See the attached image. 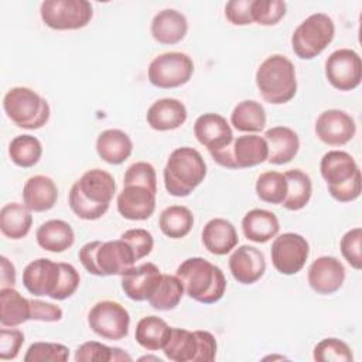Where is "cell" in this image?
<instances>
[{"instance_id":"1","label":"cell","mask_w":362,"mask_h":362,"mask_svg":"<svg viewBox=\"0 0 362 362\" xmlns=\"http://www.w3.org/2000/svg\"><path fill=\"white\" fill-rule=\"evenodd\" d=\"M79 283L81 276L72 264L47 257L33 260L23 272V284L30 294L47 296L57 301L69 298L78 290Z\"/></svg>"},{"instance_id":"2","label":"cell","mask_w":362,"mask_h":362,"mask_svg":"<svg viewBox=\"0 0 362 362\" xmlns=\"http://www.w3.org/2000/svg\"><path fill=\"white\" fill-rule=\"evenodd\" d=\"M115 192L116 182L112 174L100 168L88 170L71 187L69 208L83 221H96L107 212Z\"/></svg>"},{"instance_id":"3","label":"cell","mask_w":362,"mask_h":362,"mask_svg":"<svg viewBox=\"0 0 362 362\" xmlns=\"http://www.w3.org/2000/svg\"><path fill=\"white\" fill-rule=\"evenodd\" d=\"M175 276L184 286V293L201 303H218L226 290V279L223 272L204 257L185 259L175 272Z\"/></svg>"},{"instance_id":"4","label":"cell","mask_w":362,"mask_h":362,"mask_svg":"<svg viewBox=\"0 0 362 362\" xmlns=\"http://www.w3.org/2000/svg\"><path fill=\"white\" fill-rule=\"evenodd\" d=\"M320 173L329 195L338 202H352L362 191L361 170L355 158L342 150L325 153L320 161Z\"/></svg>"},{"instance_id":"5","label":"cell","mask_w":362,"mask_h":362,"mask_svg":"<svg viewBox=\"0 0 362 362\" xmlns=\"http://www.w3.org/2000/svg\"><path fill=\"white\" fill-rule=\"evenodd\" d=\"M78 256L83 269L99 277L122 276L137 262L132 247L122 239L88 242L79 249Z\"/></svg>"},{"instance_id":"6","label":"cell","mask_w":362,"mask_h":362,"mask_svg":"<svg viewBox=\"0 0 362 362\" xmlns=\"http://www.w3.org/2000/svg\"><path fill=\"white\" fill-rule=\"evenodd\" d=\"M206 164L201 153L192 147L175 148L164 167L163 178L173 197H188L205 178Z\"/></svg>"},{"instance_id":"7","label":"cell","mask_w":362,"mask_h":362,"mask_svg":"<svg viewBox=\"0 0 362 362\" xmlns=\"http://www.w3.org/2000/svg\"><path fill=\"white\" fill-rule=\"evenodd\" d=\"M256 86L262 98L272 105L290 102L297 93V78L293 62L281 55L267 57L256 71Z\"/></svg>"},{"instance_id":"8","label":"cell","mask_w":362,"mask_h":362,"mask_svg":"<svg viewBox=\"0 0 362 362\" xmlns=\"http://www.w3.org/2000/svg\"><path fill=\"white\" fill-rule=\"evenodd\" d=\"M3 109L16 126L27 130L41 129L51 115L48 102L25 86L11 88L3 98Z\"/></svg>"},{"instance_id":"9","label":"cell","mask_w":362,"mask_h":362,"mask_svg":"<svg viewBox=\"0 0 362 362\" xmlns=\"http://www.w3.org/2000/svg\"><path fill=\"white\" fill-rule=\"evenodd\" d=\"M163 352L174 362H211L216 356V339L209 331L171 328Z\"/></svg>"},{"instance_id":"10","label":"cell","mask_w":362,"mask_h":362,"mask_svg":"<svg viewBox=\"0 0 362 362\" xmlns=\"http://www.w3.org/2000/svg\"><path fill=\"white\" fill-rule=\"evenodd\" d=\"M335 24L325 13H314L298 24L291 35V48L300 59L318 57L334 40Z\"/></svg>"},{"instance_id":"11","label":"cell","mask_w":362,"mask_h":362,"mask_svg":"<svg viewBox=\"0 0 362 362\" xmlns=\"http://www.w3.org/2000/svg\"><path fill=\"white\" fill-rule=\"evenodd\" d=\"M40 16L52 30H79L90 23L93 7L86 0H45L41 3Z\"/></svg>"},{"instance_id":"12","label":"cell","mask_w":362,"mask_h":362,"mask_svg":"<svg viewBox=\"0 0 362 362\" xmlns=\"http://www.w3.org/2000/svg\"><path fill=\"white\" fill-rule=\"evenodd\" d=\"M194 74L192 59L178 51L157 55L148 65L147 76L151 85L160 89H173L185 85Z\"/></svg>"},{"instance_id":"13","label":"cell","mask_w":362,"mask_h":362,"mask_svg":"<svg viewBox=\"0 0 362 362\" xmlns=\"http://www.w3.org/2000/svg\"><path fill=\"white\" fill-rule=\"evenodd\" d=\"M88 324L96 335L109 341H119L129 334L130 315L122 304L103 300L89 310Z\"/></svg>"},{"instance_id":"14","label":"cell","mask_w":362,"mask_h":362,"mask_svg":"<svg viewBox=\"0 0 362 362\" xmlns=\"http://www.w3.org/2000/svg\"><path fill=\"white\" fill-rule=\"evenodd\" d=\"M310 255L307 239L294 232H286L274 238L270 247L273 267L286 276L298 273Z\"/></svg>"},{"instance_id":"15","label":"cell","mask_w":362,"mask_h":362,"mask_svg":"<svg viewBox=\"0 0 362 362\" xmlns=\"http://www.w3.org/2000/svg\"><path fill=\"white\" fill-rule=\"evenodd\" d=\"M325 76L338 90L346 92L359 86L362 79V61L356 51L339 48L325 61Z\"/></svg>"},{"instance_id":"16","label":"cell","mask_w":362,"mask_h":362,"mask_svg":"<svg viewBox=\"0 0 362 362\" xmlns=\"http://www.w3.org/2000/svg\"><path fill=\"white\" fill-rule=\"evenodd\" d=\"M197 140L206 147L211 157H215L229 148L235 140L228 120L218 113H204L194 123Z\"/></svg>"},{"instance_id":"17","label":"cell","mask_w":362,"mask_h":362,"mask_svg":"<svg viewBox=\"0 0 362 362\" xmlns=\"http://www.w3.org/2000/svg\"><path fill=\"white\" fill-rule=\"evenodd\" d=\"M355 133V120L344 110L328 109L317 117L315 134L328 146H344L354 139Z\"/></svg>"},{"instance_id":"18","label":"cell","mask_w":362,"mask_h":362,"mask_svg":"<svg viewBox=\"0 0 362 362\" xmlns=\"http://www.w3.org/2000/svg\"><path fill=\"white\" fill-rule=\"evenodd\" d=\"M307 279L317 294H334L345 281V267L334 256H320L310 264Z\"/></svg>"},{"instance_id":"19","label":"cell","mask_w":362,"mask_h":362,"mask_svg":"<svg viewBox=\"0 0 362 362\" xmlns=\"http://www.w3.org/2000/svg\"><path fill=\"white\" fill-rule=\"evenodd\" d=\"M116 205L124 219L146 221L156 211V192L141 185H123Z\"/></svg>"},{"instance_id":"20","label":"cell","mask_w":362,"mask_h":362,"mask_svg":"<svg viewBox=\"0 0 362 362\" xmlns=\"http://www.w3.org/2000/svg\"><path fill=\"white\" fill-rule=\"evenodd\" d=\"M229 270L238 283L253 284L260 280L266 272L264 255L255 246L242 245L232 252Z\"/></svg>"},{"instance_id":"21","label":"cell","mask_w":362,"mask_h":362,"mask_svg":"<svg viewBox=\"0 0 362 362\" xmlns=\"http://www.w3.org/2000/svg\"><path fill=\"white\" fill-rule=\"evenodd\" d=\"M160 269L151 263L130 267L122 274V290L133 301H146L161 279Z\"/></svg>"},{"instance_id":"22","label":"cell","mask_w":362,"mask_h":362,"mask_svg":"<svg viewBox=\"0 0 362 362\" xmlns=\"http://www.w3.org/2000/svg\"><path fill=\"white\" fill-rule=\"evenodd\" d=\"M269 157V147L264 137L257 134H243L233 140L230 147L232 170L256 167Z\"/></svg>"},{"instance_id":"23","label":"cell","mask_w":362,"mask_h":362,"mask_svg":"<svg viewBox=\"0 0 362 362\" xmlns=\"http://www.w3.org/2000/svg\"><path fill=\"white\" fill-rule=\"evenodd\" d=\"M185 105L175 98H163L156 100L147 110L146 120L157 132L175 130L187 120Z\"/></svg>"},{"instance_id":"24","label":"cell","mask_w":362,"mask_h":362,"mask_svg":"<svg viewBox=\"0 0 362 362\" xmlns=\"http://www.w3.org/2000/svg\"><path fill=\"white\" fill-rule=\"evenodd\" d=\"M269 147L267 163L283 165L290 163L298 153L300 139L297 133L287 126H274L264 133Z\"/></svg>"},{"instance_id":"25","label":"cell","mask_w":362,"mask_h":362,"mask_svg":"<svg viewBox=\"0 0 362 362\" xmlns=\"http://www.w3.org/2000/svg\"><path fill=\"white\" fill-rule=\"evenodd\" d=\"M201 238L205 249L216 256L228 255L239 242L233 223L223 218H214L208 221L202 229Z\"/></svg>"},{"instance_id":"26","label":"cell","mask_w":362,"mask_h":362,"mask_svg":"<svg viewBox=\"0 0 362 362\" xmlns=\"http://www.w3.org/2000/svg\"><path fill=\"white\" fill-rule=\"evenodd\" d=\"M153 38L165 45H173L182 41L188 31L187 17L174 8H165L158 11L151 21Z\"/></svg>"},{"instance_id":"27","label":"cell","mask_w":362,"mask_h":362,"mask_svg":"<svg viewBox=\"0 0 362 362\" xmlns=\"http://www.w3.org/2000/svg\"><path fill=\"white\" fill-rule=\"evenodd\" d=\"M58 199V188L47 175H33L23 187L24 205L33 212L49 211Z\"/></svg>"},{"instance_id":"28","label":"cell","mask_w":362,"mask_h":362,"mask_svg":"<svg viewBox=\"0 0 362 362\" xmlns=\"http://www.w3.org/2000/svg\"><path fill=\"white\" fill-rule=\"evenodd\" d=\"M96 151L105 163L119 165L132 156L133 141L123 130L107 129L98 136Z\"/></svg>"},{"instance_id":"29","label":"cell","mask_w":362,"mask_h":362,"mask_svg":"<svg viewBox=\"0 0 362 362\" xmlns=\"http://www.w3.org/2000/svg\"><path fill=\"white\" fill-rule=\"evenodd\" d=\"M40 247L51 253H61L69 249L75 242V233L71 225L62 219H49L35 232Z\"/></svg>"},{"instance_id":"30","label":"cell","mask_w":362,"mask_h":362,"mask_svg":"<svg viewBox=\"0 0 362 362\" xmlns=\"http://www.w3.org/2000/svg\"><path fill=\"white\" fill-rule=\"evenodd\" d=\"M242 230L246 239L255 243H266L280 230L277 216L262 208H255L246 212L242 219Z\"/></svg>"},{"instance_id":"31","label":"cell","mask_w":362,"mask_h":362,"mask_svg":"<svg viewBox=\"0 0 362 362\" xmlns=\"http://www.w3.org/2000/svg\"><path fill=\"white\" fill-rule=\"evenodd\" d=\"M31 320L30 300L13 287L0 290V324L3 327H18Z\"/></svg>"},{"instance_id":"32","label":"cell","mask_w":362,"mask_h":362,"mask_svg":"<svg viewBox=\"0 0 362 362\" xmlns=\"http://www.w3.org/2000/svg\"><path fill=\"white\" fill-rule=\"evenodd\" d=\"M33 211L24 204L8 202L0 211V230L13 240L21 239L28 235L33 225Z\"/></svg>"},{"instance_id":"33","label":"cell","mask_w":362,"mask_h":362,"mask_svg":"<svg viewBox=\"0 0 362 362\" xmlns=\"http://www.w3.org/2000/svg\"><path fill=\"white\" fill-rule=\"evenodd\" d=\"M171 327L157 315L143 317L134 331V338L140 346L147 351L163 349L168 341Z\"/></svg>"},{"instance_id":"34","label":"cell","mask_w":362,"mask_h":362,"mask_svg":"<svg viewBox=\"0 0 362 362\" xmlns=\"http://www.w3.org/2000/svg\"><path fill=\"white\" fill-rule=\"evenodd\" d=\"M287 181V194L281 205L288 211L303 209L311 198L313 182L307 173L300 168H293L284 173Z\"/></svg>"},{"instance_id":"35","label":"cell","mask_w":362,"mask_h":362,"mask_svg":"<svg viewBox=\"0 0 362 362\" xmlns=\"http://www.w3.org/2000/svg\"><path fill=\"white\" fill-rule=\"evenodd\" d=\"M232 126L242 133H257L266 126V110L256 100L239 102L230 113Z\"/></svg>"},{"instance_id":"36","label":"cell","mask_w":362,"mask_h":362,"mask_svg":"<svg viewBox=\"0 0 362 362\" xmlns=\"http://www.w3.org/2000/svg\"><path fill=\"white\" fill-rule=\"evenodd\" d=\"M158 226L167 238L181 239L191 232L194 226V215L184 205H171L160 214Z\"/></svg>"},{"instance_id":"37","label":"cell","mask_w":362,"mask_h":362,"mask_svg":"<svg viewBox=\"0 0 362 362\" xmlns=\"http://www.w3.org/2000/svg\"><path fill=\"white\" fill-rule=\"evenodd\" d=\"M184 296V286L177 276L161 274V279L147 298L148 304L158 311H170L174 310Z\"/></svg>"},{"instance_id":"38","label":"cell","mask_w":362,"mask_h":362,"mask_svg":"<svg viewBox=\"0 0 362 362\" xmlns=\"http://www.w3.org/2000/svg\"><path fill=\"white\" fill-rule=\"evenodd\" d=\"M8 156L18 167H34L42 156L41 141L31 134L16 136L8 144Z\"/></svg>"},{"instance_id":"39","label":"cell","mask_w":362,"mask_h":362,"mask_svg":"<svg viewBox=\"0 0 362 362\" xmlns=\"http://www.w3.org/2000/svg\"><path fill=\"white\" fill-rule=\"evenodd\" d=\"M255 189L263 202L279 205L286 198L287 181L279 171H264L257 177Z\"/></svg>"},{"instance_id":"40","label":"cell","mask_w":362,"mask_h":362,"mask_svg":"<svg viewBox=\"0 0 362 362\" xmlns=\"http://www.w3.org/2000/svg\"><path fill=\"white\" fill-rule=\"evenodd\" d=\"M76 362H120L132 361V356L120 348H110L98 341H88L75 351Z\"/></svg>"},{"instance_id":"41","label":"cell","mask_w":362,"mask_h":362,"mask_svg":"<svg viewBox=\"0 0 362 362\" xmlns=\"http://www.w3.org/2000/svg\"><path fill=\"white\" fill-rule=\"evenodd\" d=\"M313 358L318 362H351L354 355L346 342L338 338H324L314 346Z\"/></svg>"},{"instance_id":"42","label":"cell","mask_w":362,"mask_h":362,"mask_svg":"<svg viewBox=\"0 0 362 362\" xmlns=\"http://www.w3.org/2000/svg\"><path fill=\"white\" fill-rule=\"evenodd\" d=\"M68 359V346L58 342H34L24 355L25 362H65Z\"/></svg>"},{"instance_id":"43","label":"cell","mask_w":362,"mask_h":362,"mask_svg":"<svg viewBox=\"0 0 362 362\" xmlns=\"http://www.w3.org/2000/svg\"><path fill=\"white\" fill-rule=\"evenodd\" d=\"M287 4L281 0H253L252 20L260 25H274L286 16Z\"/></svg>"},{"instance_id":"44","label":"cell","mask_w":362,"mask_h":362,"mask_svg":"<svg viewBox=\"0 0 362 362\" xmlns=\"http://www.w3.org/2000/svg\"><path fill=\"white\" fill-rule=\"evenodd\" d=\"M123 185H141L157 194V174L154 167L146 161L132 164L124 173Z\"/></svg>"},{"instance_id":"45","label":"cell","mask_w":362,"mask_h":362,"mask_svg":"<svg viewBox=\"0 0 362 362\" xmlns=\"http://www.w3.org/2000/svg\"><path fill=\"white\" fill-rule=\"evenodd\" d=\"M361 245H362V229L359 226L348 230L341 238V242H339V249H341L344 259L355 270H361V267H362Z\"/></svg>"},{"instance_id":"46","label":"cell","mask_w":362,"mask_h":362,"mask_svg":"<svg viewBox=\"0 0 362 362\" xmlns=\"http://www.w3.org/2000/svg\"><path fill=\"white\" fill-rule=\"evenodd\" d=\"M120 239L124 240L132 247V250L134 252L136 260H140V259L148 256L154 246L153 235L147 229H143V228L129 229L122 233Z\"/></svg>"},{"instance_id":"47","label":"cell","mask_w":362,"mask_h":362,"mask_svg":"<svg viewBox=\"0 0 362 362\" xmlns=\"http://www.w3.org/2000/svg\"><path fill=\"white\" fill-rule=\"evenodd\" d=\"M24 344V334L20 329L1 328L0 329V359L10 361L17 358L21 346Z\"/></svg>"},{"instance_id":"48","label":"cell","mask_w":362,"mask_h":362,"mask_svg":"<svg viewBox=\"0 0 362 362\" xmlns=\"http://www.w3.org/2000/svg\"><path fill=\"white\" fill-rule=\"evenodd\" d=\"M252 3L253 0H230L225 6V17L233 25L252 24Z\"/></svg>"},{"instance_id":"49","label":"cell","mask_w":362,"mask_h":362,"mask_svg":"<svg viewBox=\"0 0 362 362\" xmlns=\"http://www.w3.org/2000/svg\"><path fill=\"white\" fill-rule=\"evenodd\" d=\"M31 305V320L44 321V322H57L62 318V308L47 301L37 298L30 300Z\"/></svg>"},{"instance_id":"50","label":"cell","mask_w":362,"mask_h":362,"mask_svg":"<svg viewBox=\"0 0 362 362\" xmlns=\"http://www.w3.org/2000/svg\"><path fill=\"white\" fill-rule=\"evenodd\" d=\"M1 264V287H13L16 283V267L14 264L6 257H0Z\"/></svg>"},{"instance_id":"51","label":"cell","mask_w":362,"mask_h":362,"mask_svg":"<svg viewBox=\"0 0 362 362\" xmlns=\"http://www.w3.org/2000/svg\"><path fill=\"white\" fill-rule=\"evenodd\" d=\"M140 361H156V362H161V359L157 358V356H141Z\"/></svg>"}]
</instances>
